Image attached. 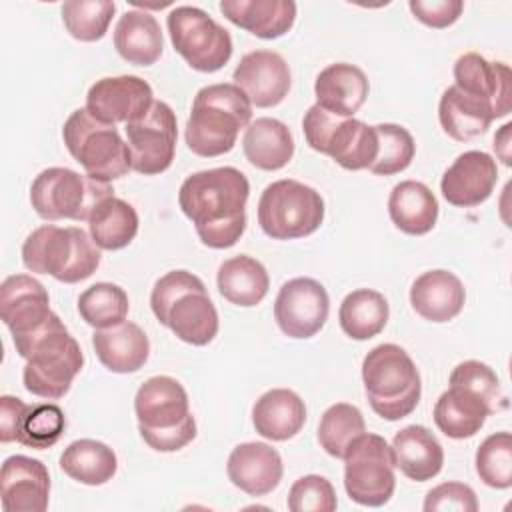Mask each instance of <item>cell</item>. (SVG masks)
<instances>
[{
	"instance_id": "cell-21",
	"label": "cell",
	"mask_w": 512,
	"mask_h": 512,
	"mask_svg": "<svg viewBox=\"0 0 512 512\" xmlns=\"http://www.w3.org/2000/svg\"><path fill=\"white\" fill-rule=\"evenodd\" d=\"M226 472L230 482L248 496H266L280 484L284 466L270 444L244 442L230 452Z\"/></svg>"
},
{
	"instance_id": "cell-41",
	"label": "cell",
	"mask_w": 512,
	"mask_h": 512,
	"mask_svg": "<svg viewBox=\"0 0 512 512\" xmlns=\"http://www.w3.org/2000/svg\"><path fill=\"white\" fill-rule=\"evenodd\" d=\"M66 430V416L58 404H32L26 408L16 442L34 450L52 448Z\"/></svg>"
},
{
	"instance_id": "cell-36",
	"label": "cell",
	"mask_w": 512,
	"mask_h": 512,
	"mask_svg": "<svg viewBox=\"0 0 512 512\" xmlns=\"http://www.w3.org/2000/svg\"><path fill=\"white\" fill-rule=\"evenodd\" d=\"M390 308L386 298L372 288H358L346 294L340 304V328L352 340H370L380 334L388 322Z\"/></svg>"
},
{
	"instance_id": "cell-18",
	"label": "cell",
	"mask_w": 512,
	"mask_h": 512,
	"mask_svg": "<svg viewBox=\"0 0 512 512\" xmlns=\"http://www.w3.org/2000/svg\"><path fill=\"white\" fill-rule=\"evenodd\" d=\"M498 182L496 160L482 150L460 154L440 180L444 200L458 208H474L490 198Z\"/></svg>"
},
{
	"instance_id": "cell-48",
	"label": "cell",
	"mask_w": 512,
	"mask_h": 512,
	"mask_svg": "<svg viewBox=\"0 0 512 512\" xmlns=\"http://www.w3.org/2000/svg\"><path fill=\"white\" fill-rule=\"evenodd\" d=\"M408 8L414 14V18L420 20L422 24L430 28H448L460 18L464 10V2L462 0H410Z\"/></svg>"
},
{
	"instance_id": "cell-32",
	"label": "cell",
	"mask_w": 512,
	"mask_h": 512,
	"mask_svg": "<svg viewBox=\"0 0 512 512\" xmlns=\"http://www.w3.org/2000/svg\"><path fill=\"white\" fill-rule=\"evenodd\" d=\"M164 326L186 344L206 346L218 334V310L206 290H194L172 304Z\"/></svg>"
},
{
	"instance_id": "cell-9",
	"label": "cell",
	"mask_w": 512,
	"mask_h": 512,
	"mask_svg": "<svg viewBox=\"0 0 512 512\" xmlns=\"http://www.w3.org/2000/svg\"><path fill=\"white\" fill-rule=\"evenodd\" d=\"M324 220L320 192L298 180H276L268 184L258 200V224L274 240H296L310 236Z\"/></svg>"
},
{
	"instance_id": "cell-29",
	"label": "cell",
	"mask_w": 512,
	"mask_h": 512,
	"mask_svg": "<svg viewBox=\"0 0 512 512\" xmlns=\"http://www.w3.org/2000/svg\"><path fill=\"white\" fill-rule=\"evenodd\" d=\"M242 150L254 168L274 172L292 160L294 136L290 128L276 118H256L244 130Z\"/></svg>"
},
{
	"instance_id": "cell-34",
	"label": "cell",
	"mask_w": 512,
	"mask_h": 512,
	"mask_svg": "<svg viewBox=\"0 0 512 512\" xmlns=\"http://www.w3.org/2000/svg\"><path fill=\"white\" fill-rule=\"evenodd\" d=\"M216 284L224 300L242 308H252L268 294L270 278L262 262L240 254L220 264Z\"/></svg>"
},
{
	"instance_id": "cell-23",
	"label": "cell",
	"mask_w": 512,
	"mask_h": 512,
	"mask_svg": "<svg viewBox=\"0 0 512 512\" xmlns=\"http://www.w3.org/2000/svg\"><path fill=\"white\" fill-rule=\"evenodd\" d=\"M466 300L460 278L448 270H428L410 288V304L428 322H448L456 318Z\"/></svg>"
},
{
	"instance_id": "cell-25",
	"label": "cell",
	"mask_w": 512,
	"mask_h": 512,
	"mask_svg": "<svg viewBox=\"0 0 512 512\" xmlns=\"http://www.w3.org/2000/svg\"><path fill=\"white\" fill-rule=\"evenodd\" d=\"M220 12L238 28L264 40L284 36L296 20L292 0H222Z\"/></svg>"
},
{
	"instance_id": "cell-24",
	"label": "cell",
	"mask_w": 512,
	"mask_h": 512,
	"mask_svg": "<svg viewBox=\"0 0 512 512\" xmlns=\"http://www.w3.org/2000/svg\"><path fill=\"white\" fill-rule=\"evenodd\" d=\"M92 346L102 366L116 374L140 370L150 356L146 332L130 320H124L112 328L96 330L92 334Z\"/></svg>"
},
{
	"instance_id": "cell-44",
	"label": "cell",
	"mask_w": 512,
	"mask_h": 512,
	"mask_svg": "<svg viewBox=\"0 0 512 512\" xmlns=\"http://www.w3.org/2000/svg\"><path fill=\"white\" fill-rule=\"evenodd\" d=\"M338 506L334 486L318 474L298 478L288 492V510L292 512H334Z\"/></svg>"
},
{
	"instance_id": "cell-50",
	"label": "cell",
	"mask_w": 512,
	"mask_h": 512,
	"mask_svg": "<svg viewBox=\"0 0 512 512\" xmlns=\"http://www.w3.org/2000/svg\"><path fill=\"white\" fill-rule=\"evenodd\" d=\"M510 128H512V124L508 122V124H504V126L500 128V132L494 136V150H496V154L500 156V160H502L506 166L512 164V158H510Z\"/></svg>"
},
{
	"instance_id": "cell-13",
	"label": "cell",
	"mask_w": 512,
	"mask_h": 512,
	"mask_svg": "<svg viewBox=\"0 0 512 512\" xmlns=\"http://www.w3.org/2000/svg\"><path fill=\"white\" fill-rule=\"evenodd\" d=\"M176 128V114L162 100H154L142 118L124 124L132 170L144 176L168 170L176 152Z\"/></svg>"
},
{
	"instance_id": "cell-37",
	"label": "cell",
	"mask_w": 512,
	"mask_h": 512,
	"mask_svg": "<svg viewBox=\"0 0 512 512\" xmlns=\"http://www.w3.org/2000/svg\"><path fill=\"white\" fill-rule=\"evenodd\" d=\"M88 234L100 250L126 248L138 234V214L126 200L110 196L92 212Z\"/></svg>"
},
{
	"instance_id": "cell-14",
	"label": "cell",
	"mask_w": 512,
	"mask_h": 512,
	"mask_svg": "<svg viewBox=\"0 0 512 512\" xmlns=\"http://www.w3.org/2000/svg\"><path fill=\"white\" fill-rule=\"evenodd\" d=\"M330 300L326 288L314 278H292L278 290L274 320L290 338H312L328 320Z\"/></svg>"
},
{
	"instance_id": "cell-38",
	"label": "cell",
	"mask_w": 512,
	"mask_h": 512,
	"mask_svg": "<svg viewBox=\"0 0 512 512\" xmlns=\"http://www.w3.org/2000/svg\"><path fill=\"white\" fill-rule=\"evenodd\" d=\"M128 308V294L124 288L112 282H96L78 296V312L82 320L96 330L112 328L124 322Z\"/></svg>"
},
{
	"instance_id": "cell-15",
	"label": "cell",
	"mask_w": 512,
	"mask_h": 512,
	"mask_svg": "<svg viewBox=\"0 0 512 512\" xmlns=\"http://www.w3.org/2000/svg\"><path fill=\"white\" fill-rule=\"evenodd\" d=\"M154 104L150 84L140 76L96 80L86 94V110L106 124H128L142 118Z\"/></svg>"
},
{
	"instance_id": "cell-10",
	"label": "cell",
	"mask_w": 512,
	"mask_h": 512,
	"mask_svg": "<svg viewBox=\"0 0 512 512\" xmlns=\"http://www.w3.org/2000/svg\"><path fill=\"white\" fill-rule=\"evenodd\" d=\"M302 130L312 150L330 156L346 170L370 168L378 154L374 126L356 118L334 116L318 104L306 110Z\"/></svg>"
},
{
	"instance_id": "cell-31",
	"label": "cell",
	"mask_w": 512,
	"mask_h": 512,
	"mask_svg": "<svg viewBox=\"0 0 512 512\" xmlns=\"http://www.w3.org/2000/svg\"><path fill=\"white\" fill-rule=\"evenodd\" d=\"M392 224L410 236L428 234L438 220V200L432 190L418 180L396 184L388 198Z\"/></svg>"
},
{
	"instance_id": "cell-4",
	"label": "cell",
	"mask_w": 512,
	"mask_h": 512,
	"mask_svg": "<svg viewBox=\"0 0 512 512\" xmlns=\"http://www.w3.org/2000/svg\"><path fill=\"white\" fill-rule=\"evenodd\" d=\"M142 440L156 452H176L196 438V420L184 386L172 376L148 378L134 396Z\"/></svg>"
},
{
	"instance_id": "cell-40",
	"label": "cell",
	"mask_w": 512,
	"mask_h": 512,
	"mask_svg": "<svg viewBox=\"0 0 512 512\" xmlns=\"http://www.w3.org/2000/svg\"><path fill=\"white\" fill-rule=\"evenodd\" d=\"M60 12L72 38L80 42H96L108 32L116 4L110 0H70L62 4Z\"/></svg>"
},
{
	"instance_id": "cell-8",
	"label": "cell",
	"mask_w": 512,
	"mask_h": 512,
	"mask_svg": "<svg viewBox=\"0 0 512 512\" xmlns=\"http://www.w3.org/2000/svg\"><path fill=\"white\" fill-rule=\"evenodd\" d=\"M114 196L110 182L82 176L70 168L42 170L30 186V204L44 220L88 222L96 206Z\"/></svg>"
},
{
	"instance_id": "cell-47",
	"label": "cell",
	"mask_w": 512,
	"mask_h": 512,
	"mask_svg": "<svg viewBox=\"0 0 512 512\" xmlns=\"http://www.w3.org/2000/svg\"><path fill=\"white\" fill-rule=\"evenodd\" d=\"M424 510H456V512H476L478 500L474 490L462 482H444L426 494Z\"/></svg>"
},
{
	"instance_id": "cell-27",
	"label": "cell",
	"mask_w": 512,
	"mask_h": 512,
	"mask_svg": "<svg viewBox=\"0 0 512 512\" xmlns=\"http://www.w3.org/2000/svg\"><path fill=\"white\" fill-rule=\"evenodd\" d=\"M394 464L400 472L416 482L432 480L444 464V450L438 438L424 426L412 424L394 434L392 440Z\"/></svg>"
},
{
	"instance_id": "cell-2",
	"label": "cell",
	"mask_w": 512,
	"mask_h": 512,
	"mask_svg": "<svg viewBox=\"0 0 512 512\" xmlns=\"http://www.w3.org/2000/svg\"><path fill=\"white\" fill-rule=\"evenodd\" d=\"M18 356L26 360L24 388L40 398H62L84 366L80 344L70 336L64 322L54 314L36 332L12 340Z\"/></svg>"
},
{
	"instance_id": "cell-16",
	"label": "cell",
	"mask_w": 512,
	"mask_h": 512,
	"mask_svg": "<svg viewBox=\"0 0 512 512\" xmlns=\"http://www.w3.org/2000/svg\"><path fill=\"white\" fill-rule=\"evenodd\" d=\"M232 80L256 108L278 106L288 96L292 84L286 60L274 50H252L244 54Z\"/></svg>"
},
{
	"instance_id": "cell-7",
	"label": "cell",
	"mask_w": 512,
	"mask_h": 512,
	"mask_svg": "<svg viewBox=\"0 0 512 512\" xmlns=\"http://www.w3.org/2000/svg\"><path fill=\"white\" fill-rule=\"evenodd\" d=\"M62 138L70 156L94 180L112 182L132 170L128 144L118 128L100 122L86 108H76L66 118Z\"/></svg>"
},
{
	"instance_id": "cell-49",
	"label": "cell",
	"mask_w": 512,
	"mask_h": 512,
	"mask_svg": "<svg viewBox=\"0 0 512 512\" xmlns=\"http://www.w3.org/2000/svg\"><path fill=\"white\" fill-rule=\"evenodd\" d=\"M28 404H24L16 396H2L0 398V440L4 444L14 442L22 416L26 412Z\"/></svg>"
},
{
	"instance_id": "cell-42",
	"label": "cell",
	"mask_w": 512,
	"mask_h": 512,
	"mask_svg": "<svg viewBox=\"0 0 512 512\" xmlns=\"http://www.w3.org/2000/svg\"><path fill=\"white\" fill-rule=\"evenodd\" d=\"M374 130L378 136V154L368 170L378 176H392L406 170L416 152L412 134L404 126L390 122L376 124Z\"/></svg>"
},
{
	"instance_id": "cell-5",
	"label": "cell",
	"mask_w": 512,
	"mask_h": 512,
	"mask_svg": "<svg viewBox=\"0 0 512 512\" xmlns=\"http://www.w3.org/2000/svg\"><path fill=\"white\" fill-rule=\"evenodd\" d=\"M362 382L370 408L384 420L406 418L420 402L418 368L398 344H378L364 356Z\"/></svg>"
},
{
	"instance_id": "cell-11",
	"label": "cell",
	"mask_w": 512,
	"mask_h": 512,
	"mask_svg": "<svg viewBox=\"0 0 512 512\" xmlns=\"http://www.w3.org/2000/svg\"><path fill=\"white\" fill-rule=\"evenodd\" d=\"M344 488L352 502L360 506H384L396 488L394 454L378 434L364 432L344 454Z\"/></svg>"
},
{
	"instance_id": "cell-39",
	"label": "cell",
	"mask_w": 512,
	"mask_h": 512,
	"mask_svg": "<svg viewBox=\"0 0 512 512\" xmlns=\"http://www.w3.org/2000/svg\"><path fill=\"white\" fill-rule=\"evenodd\" d=\"M366 432L362 412L348 404L338 402L326 408L318 424V442L326 454L334 458H344L348 446Z\"/></svg>"
},
{
	"instance_id": "cell-43",
	"label": "cell",
	"mask_w": 512,
	"mask_h": 512,
	"mask_svg": "<svg viewBox=\"0 0 512 512\" xmlns=\"http://www.w3.org/2000/svg\"><path fill=\"white\" fill-rule=\"evenodd\" d=\"M476 472L480 480L498 490L512 486V436L510 432L490 434L476 450Z\"/></svg>"
},
{
	"instance_id": "cell-45",
	"label": "cell",
	"mask_w": 512,
	"mask_h": 512,
	"mask_svg": "<svg viewBox=\"0 0 512 512\" xmlns=\"http://www.w3.org/2000/svg\"><path fill=\"white\" fill-rule=\"evenodd\" d=\"M450 386H460L474 392L476 396L486 400L494 412L498 410V402L502 400L500 380L496 372L480 360L460 362L450 374Z\"/></svg>"
},
{
	"instance_id": "cell-46",
	"label": "cell",
	"mask_w": 512,
	"mask_h": 512,
	"mask_svg": "<svg viewBox=\"0 0 512 512\" xmlns=\"http://www.w3.org/2000/svg\"><path fill=\"white\" fill-rule=\"evenodd\" d=\"M194 290H206V286L196 274H192L188 270H172V272L164 274L162 278H158L152 288V294H150V308H152L154 316L158 318V322L164 326L172 304L182 294H188Z\"/></svg>"
},
{
	"instance_id": "cell-35",
	"label": "cell",
	"mask_w": 512,
	"mask_h": 512,
	"mask_svg": "<svg viewBox=\"0 0 512 512\" xmlns=\"http://www.w3.org/2000/svg\"><path fill=\"white\" fill-rule=\"evenodd\" d=\"M60 468L80 484L102 486L116 474L118 458L108 444L82 438L64 448L60 456Z\"/></svg>"
},
{
	"instance_id": "cell-19",
	"label": "cell",
	"mask_w": 512,
	"mask_h": 512,
	"mask_svg": "<svg viewBox=\"0 0 512 512\" xmlns=\"http://www.w3.org/2000/svg\"><path fill=\"white\" fill-rule=\"evenodd\" d=\"M0 496L6 512H44L50 498L48 468L24 454L6 458L0 470Z\"/></svg>"
},
{
	"instance_id": "cell-17",
	"label": "cell",
	"mask_w": 512,
	"mask_h": 512,
	"mask_svg": "<svg viewBox=\"0 0 512 512\" xmlns=\"http://www.w3.org/2000/svg\"><path fill=\"white\" fill-rule=\"evenodd\" d=\"M54 312L42 282L28 274H12L0 286V318L8 326L12 340L42 328Z\"/></svg>"
},
{
	"instance_id": "cell-12",
	"label": "cell",
	"mask_w": 512,
	"mask_h": 512,
	"mask_svg": "<svg viewBox=\"0 0 512 512\" xmlns=\"http://www.w3.org/2000/svg\"><path fill=\"white\" fill-rule=\"evenodd\" d=\"M174 50L198 72H216L232 56L230 32L196 6H176L166 18Z\"/></svg>"
},
{
	"instance_id": "cell-1",
	"label": "cell",
	"mask_w": 512,
	"mask_h": 512,
	"mask_svg": "<svg viewBox=\"0 0 512 512\" xmlns=\"http://www.w3.org/2000/svg\"><path fill=\"white\" fill-rule=\"evenodd\" d=\"M248 178L234 166L190 174L178 192L184 216L194 224L200 242L214 250L234 246L246 230Z\"/></svg>"
},
{
	"instance_id": "cell-26",
	"label": "cell",
	"mask_w": 512,
	"mask_h": 512,
	"mask_svg": "<svg viewBox=\"0 0 512 512\" xmlns=\"http://www.w3.org/2000/svg\"><path fill=\"white\" fill-rule=\"evenodd\" d=\"M306 422L304 400L288 388L264 392L252 408V424L262 438L284 442L294 438Z\"/></svg>"
},
{
	"instance_id": "cell-30",
	"label": "cell",
	"mask_w": 512,
	"mask_h": 512,
	"mask_svg": "<svg viewBox=\"0 0 512 512\" xmlns=\"http://www.w3.org/2000/svg\"><path fill=\"white\" fill-rule=\"evenodd\" d=\"M490 414H494V410L486 400L466 388L450 386L436 400L432 416L442 434L464 440L480 432Z\"/></svg>"
},
{
	"instance_id": "cell-20",
	"label": "cell",
	"mask_w": 512,
	"mask_h": 512,
	"mask_svg": "<svg viewBox=\"0 0 512 512\" xmlns=\"http://www.w3.org/2000/svg\"><path fill=\"white\" fill-rule=\"evenodd\" d=\"M454 86L486 100L494 120L512 108V74L504 62H490L476 52H466L454 64Z\"/></svg>"
},
{
	"instance_id": "cell-33",
	"label": "cell",
	"mask_w": 512,
	"mask_h": 512,
	"mask_svg": "<svg viewBox=\"0 0 512 512\" xmlns=\"http://www.w3.org/2000/svg\"><path fill=\"white\" fill-rule=\"evenodd\" d=\"M438 120L442 130L456 142L472 140L492 124V108L486 100L462 92L456 86L444 90L438 104Z\"/></svg>"
},
{
	"instance_id": "cell-6",
	"label": "cell",
	"mask_w": 512,
	"mask_h": 512,
	"mask_svg": "<svg viewBox=\"0 0 512 512\" xmlns=\"http://www.w3.org/2000/svg\"><path fill=\"white\" fill-rule=\"evenodd\" d=\"M22 262L30 272L50 274L58 282L76 284L96 272L100 248L82 228L44 224L26 236Z\"/></svg>"
},
{
	"instance_id": "cell-3",
	"label": "cell",
	"mask_w": 512,
	"mask_h": 512,
	"mask_svg": "<svg viewBox=\"0 0 512 512\" xmlns=\"http://www.w3.org/2000/svg\"><path fill=\"white\" fill-rule=\"evenodd\" d=\"M250 118L252 104L236 84H208L194 96L184 132L186 144L196 156H222L234 148Z\"/></svg>"
},
{
	"instance_id": "cell-28",
	"label": "cell",
	"mask_w": 512,
	"mask_h": 512,
	"mask_svg": "<svg viewBox=\"0 0 512 512\" xmlns=\"http://www.w3.org/2000/svg\"><path fill=\"white\" fill-rule=\"evenodd\" d=\"M116 52L134 66H152L164 50L158 20L146 10H128L114 28Z\"/></svg>"
},
{
	"instance_id": "cell-22",
	"label": "cell",
	"mask_w": 512,
	"mask_h": 512,
	"mask_svg": "<svg viewBox=\"0 0 512 512\" xmlns=\"http://www.w3.org/2000/svg\"><path fill=\"white\" fill-rule=\"evenodd\" d=\"M366 74L348 62H336L326 66L314 82L316 104L326 112L340 118H354L368 98Z\"/></svg>"
}]
</instances>
